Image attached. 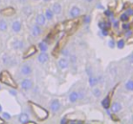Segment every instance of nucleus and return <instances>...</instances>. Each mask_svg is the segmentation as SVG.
<instances>
[{"label": "nucleus", "mask_w": 133, "mask_h": 124, "mask_svg": "<svg viewBox=\"0 0 133 124\" xmlns=\"http://www.w3.org/2000/svg\"><path fill=\"white\" fill-rule=\"evenodd\" d=\"M86 1H87V2H89V3H90V2H92L93 0H86Z\"/></svg>", "instance_id": "nucleus-47"}, {"label": "nucleus", "mask_w": 133, "mask_h": 124, "mask_svg": "<svg viewBox=\"0 0 133 124\" xmlns=\"http://www.w3.org/2000/svg\"><path fill=\"white\" fill-rule=\"evenodd\" d=\"M50 108H51L52 112H57L61 108V103H60V101L58 100H54L51 102V104H50Z\"/></svg>", "instance_id": "nucleus-11"}, {"label": "nucleus", "mask_w": 133, "mask_h": 124, "mask_svg": "<svg viewBox=\"0 0 133 124\" xmlns=\"http://www.w3.org/2000/svg\"><path fill=\"white\" fill-rule=\"evenodd\" d=\"M102 35H104V36H106V35H108V32L106 31V29L102 30Z\"/></svg>", "instance_id": "nucleus-40"}, {"label": "nucleus", "mask_w": 133, "mask_h": 124, "mask_svg": "<svg viewBox=\"0 0 133 124\" xmlns=\"http://www.w3.org/2000/svg\"><path fill=\"white\" fill-rule=\"evenodd\" d=\"M97 83H98V79L95 78V77H93V76H90V79H89L90 86H91V87H94Z\"/></svg>", "instance_id": "nucleus-24"}, {"label": "nucleus", "mask_w": 133, "mask_h": 124, "mask_svg": "<svg viewBox=\"0 0 133 124\" xmlns=\"http://www.w3.org/2000/svg\"><path fill=\"white\" fill-rule=\"evenodd\" d=\"M129 61H130V63H131V64H133V54L132 55H130V59H129Z\"/></svg>", "instance_id": "nucleus-42"}, {"label": "nucleus", "mask_w": 133, "mask_h": 124, "mask_svg": "<svg viewBox=\"0 0 133 124\" xmlns=\"http://www.w3.org/2000/svg\"><path fill=\"white\" fill-rule=\"evenodd\" d=\"M98 25H99V27H100L101 30L107 29V27H108V26H110V25H109V24H107V23H105V22H99Z\"/></svg>", "instance_id": "nucleus-28"}, {"label": "nucleus", "mask_w": 133, "mask_h": 124, "mask_svg": "<svg viewBox=\"0 0 133 124\" xmlns=\"http://www.w3.org/2000/svg\"><path fill=\"white\" fill-rule=\"evenodd\" d=\"M122 28L124 30H129V29H130V25H129V24H123Z\"/></svg>", "instance_id": "nucleus-37"}, {"label": "nucleus", "mask_w": 133, "mask_h": 124, "mask_svg": "<svg viewBox=\"0 0 133 124\" xmlns=\"http://www.w3.org/2000/svg\"><path fill=\"white\" fill-rule=\"evenodd\" d=\"M110 110H111L113 113L119 112V110H121V108H122L121 104L119 102H118V101H115V102L111 103V105H110Z\"/></svg>", "instance_id": "nucleus-13"}, {"label": "nucleus", "mask_w": 133, "mask_h": 124, "mask_svg": "<svg viewBox=\"0 0 133 124\" xmlns=\"http://www.w3.org/2000/svg\"><path fill=\"white\" fill-rule=\"evenodd\" d=\"M67 38H68V37H67V35H64L63 38L60 39L59 42L57 43V44H56V46L54 47V52H53L54 55L56 56L62 50H63V46L65 45V44H66V42H67Z\"/></svg>", "instance_id": "nucleus-3"}, {"label": "nucleus", "mask_w": 133, "mask_h": 124, "mask_svg": "<svg viewBox=\"0 0 133 124\" xmlns=\"http://www.w3.org/2000/svg\"><path fill=\"white\" fill-rule=\"evenodd\" d=\"M7 23L5 22V20L1 19L0 20V31L1 32H5L7 30Z\"/></svg>", "instance_id": "nucleus-23"}, {"label": "nucleus", "mask_w": 133, "mask_h": 124, "mask_svg": "<svg viewBox=\"0 0 133 124\" xmlns=\"http://www.w3.org/2000/svg\"><path fill=\"white\" fill-rule=\"evenodd\" d=\"M0 81H1V82H3L4 84L9 86V87H12L14 89L17 88V83H16V82L14 80L13 76L8 71H2L0 73Z\"/></svg>", "instance_id": "nucleus-2"}, {"label": "nucleus", "mask_w": 133, "mask_h": 124, "mask_svg": "<svg viewBox=\"0 0 133 124\" xmlns=\"http://www.w3.org/2000/svg\"><path fill=\"white\" fill-rule=\"evenodd\" d=\"M49 1H51V0H44V2H49Z\"/></svg>", "instance_id": "nucleus-49"}, {"label": "nucleus", "mask_w": 133, "mask_h": 124, "mask_svg": "<svg viewBox=\"0 0 133 124\" xmlns=\"http://www.w3.org/2000/svg\"><path fill=\"white\" fill-rule=\"evenodd\" d=\"M0 90H1V85H0Z\"/></svg>", "instance_id": "nucleus-51"}, {"label": "nucleus", "mask_w": 133, "mask_h": 124, "mask_svg": "<svg viewBox=\"0 0 133 124\" xmlns=\"http://www.w3.org/2000/svg\"><path fill=\"white\" fill-rule=\"evenodd\" d=\"M29 107L30 110H31L32 113L34 114L35 118H36L38 121H44L48 118L49 116V112L45 110L44 108H43L42 106L36 104V103L33 102V101H29Z\"/></svg>", "instance_id": "nucleus-1"}, {"label": "nucleus", "mask_w": 133, "mask_h": 124, "mask_svg": "<svg viewBox=\"0 0 133 124\" xmlns=\"http://www.w3.org/2000/svg\"><path fill=\"white\" fill-rule=\"evenodd\" d=\"M33 87V82H32L31 79H25L21 82V88L25 91H28V90L32 89Z\"/></svg>", "instance_id": "nucleus-7"}, {"label": "nucleus", "mask_w": 133, "mask_h": 124, "mask_svg": "<svg viewBox=\"0 0 133 124\" xmlns=\"http://www.w3.org/2000/svg\"><path fill=\"white\" fill-rule=\"evenodd\" d=\"M121 21L122 22H128L129 21V15L128 14H122L121 15V17H119Z\"/></svg>", "instance_id": "nucleus-31"}, {"label": "nucleus", "mask_w": 133, "mask_h": 124, "mask_svg": "<svg viewBox=\"0 0 133 124\" xmlns=\"http://www.w3.org/2000/svg\"><path fill=\"white\" fill-rule=\"evenodd\" d=\"M20 73H21V74L24 75V76H28V75H30L32 73L31 65H29L28 63L23 64L21 67V69H20Z\"/></svg>", "instance_id": "nucleus-8"}, {"label": "nucleus", "mask_w": 133, "mask_h": 124, "mask_svg": "<svg viewBox=\"0 0 133 124\" xmlns=\"http://www.w3.org/2000/svg\"><path fill=\"white\" fill-rule=\"evenodd\" d=\"M77 25H78V21H75V20L67 21L66 23L64 24V29L66 30L67 32L72 33V32L76 30V28H77Z\"/></svg>", "instance_id": "nucleus-4"}, {"label": "nucleus", "mask_w": 133, "mask_h": 124, "mask_svg": "<svg viewBox=\"0 0 133 124\" xmlns=\"http://www.w3.org/2000/svg\"><path fill=\"white\" fill-rule=\"evenodd\" d=\"M102 107H103L105 110L107 109H109V107H110V96H107L106 98L103 99V101H102Z\"/></svg>", "instance_id": "nucleus-21"}, {"label": "nucleus", "mask_w": 133, "mask_h": 124, "mask_svg": "<svg viewBox=\"0 0 133 124\" xmlns=\"http://www.w3.org/2000/svg\"><path fill=\"white\" fill-rule=\"evenodd\" d=\"M35 22H36V25L43 26V25H45L46 24V18L44 16V15L43 14H39L36 16L35 17Z\"/></svg>", "instance_id": "nucleus-9"}, {"label": "nucleus", "mask_w": 133, "mask_h": 124, "mask_svg": "<svg viewBox=\"0 0 133 124\" xmlns=\"http://www.w3.org/2000/svg\"><path fill=\"white\" fill-rule=\"evenodd\" d=\"M105 15H106L107 16H112V13L110 12V10H106L105 11Z\"/></svg>", "instance_id": "nucleus-38"}, {"label": "nucleus", "mask_w": 133, "mask_h": 124, "mask_svg": "<svg viewBox=\"0 0 133 124\" xmlns=\"http://www.w3.org/2000/svg\"><path fill=\"white\" fill-rule=\"evenodd\" d=\"M81 14V10L78 6H72V9L70 10V16L72 18H76L79 16V15Z\"/></svg>", "instance_id": "nucleus-17"}, {"label": "nucleus", "mask_w": 133, "mask_h": 124, "mask_svg": "<svg viewBox=\"0 0 133 124\" xmlns=\"http://www.w3.org/2000/svg\"><path fill=\"white\" fill-rule=\"evenodd\" d=\"M24 13H25L26 16H29V15H31V13H32L31 6H25V8H24Z\"/></svg>", "instance_id": "nucleus-32"}, {"label": "nucleus", "mask_w": 133, "mask_h": 124, "mask_svg": "<svg viewBox=\"0 0 133 124\" xmlns=\"http://www.w3.org/2000/svg\"><path fill=\"white\" fill-rule=\"evenodd\" d=\"M58 65L61 69L64 70V69H67L69 67V61L66 59V58H61V59L58 61Z\"/></svg>", "instance_id": "nucleus-15"}, {"label": "nucleus", "mask_w": 133, "mask_h": 124, "mask_svg": "<svg viewBox=\"0 0 133 124\" xmlns=\"http://www.w3.org/2000/svg\"><path fill=\"white\" fill-rule=\"evenodd\" d=\"M113 23H114V26H115V27H117V26H118V21H114Z\"/></svg>", "instance_id": "nucleus-45"}, {"label": "nucleus", "mask_w": 133, "mask_h": 124, "mask_svg": "<svg viewBox=\"0 0 133 124\" xmlns=\"http://www.w3.org/2000/svg\"><path fill=\"white\" fill-rule=\"evenodd\" d=\"M33 1H38V0H33Z\"/></svg>", "instance_id": "nucleus-50"}, {"label": "nucleus", "mask_w": 133, "mask_h": 124, "mask_svg": "<svg viewBox=\"0 0 133 124\" xmlns=\"http://www.w3.org/2000/svg\"><path fill=\"white\" fill-rule=\"evenodd\" d=\"M125 88H126V90H128V91L132 92L133 91V81L129 80L128 82H126V84H125Z\"/></svg>", "instance_id": "nucleus-26"}, {"label": "nucleus", "mask_w": 133, "mask_h": 124, "mask_svg": "<svg viewBox=\"0 0 133 124\" xmlns=\"http://www.w3.org/2000/svg\"><path fill=\"white\" fill-rule=\"evenodd\" d=\"M31 33H32V35L34 37H37L42 34V29H41V26L38 25H33L32 27V30H31Z\"/></svg>", "instance_id": "nucleus-12"}, {"label": "nucleus", "mask_w": 133, "mask_h": 124, "mask_svg": "<svg viewBox=\"0 0 133 124\" xmlns=\"http://www.w3.org/2000/svg\"><path fill=\"white\" fill-rule=\"evenodd\" d=\"M18 121H19L20 123H26L29 121V116H28L27 113H21L19 118H18Z\"/></svg>", "instance_id": "nucleus-20"}, {"label": "nucleus", "mask_w": 133, "mask_h": 124, "mask_svg": "<svg viewBox=\"0 0 133 124\" xmlns=\"http://www.w3.org/2000/svg\"><path fill=\"white\" fill-rule=\"evenodd\" d=\"M37 60H38V62L40 63H43V64H44V63H45L48 62V60H49V55L46 54V52H42L38 55Z\"/></svg>", "instance_id": "nucleus-10"}, {"label": "nucleus", "mask_w": 133, "mask_h": 124, "mask_svg": "<svg viewBox=\"0 0 133 124\" xmlns=\"http://www.w3.org/2000/svg\"><path fill=\"white\" fill-rule=\"evenodd\" d=\"M52 10H53L54 14L55 15H59L62 12V5L59 3H54L52 6Z\"/></svg>", "instance_id": "nucleus-18"}, {"label": "nucleus", "mask_w": 133, "mask_h": 124, "mask_svg": "<svg viewBox=\"0 0 133 124\" xmlns=\"http://www.w3.org/2000/svg\"><path fill=\"white\" fill-rule=\"evenodd\" d=\"M127 14H128L129 16H131V15H133V11L131 9H128V10H127Z\"/></svg>", "instance_id": "nucleus-39"}, {"label": "nucleus", "mask_w": 133, "mask_h": 124, "mask_svg": "<svg viewBox=\"0 0 133 124\" xmlns=\"http://www.w3.org/2000/svg\"><path fill=\"white\" fill-rule=\"evenodd\" d=\"M125 46V42L124 40H122V39H121V40L118 41L117 43V47L119 48V49H122L123 47Z\"/></svg>", "instance_id": "nucleus-30"}, {"label": "nucleus", "mask_w": 133, "mask_h": 124, "mask_svg": "<svg viewBox=\"0 0 133 124\" xmlns=\"http://www.w3.org/2000/svg\"><path fill=\"white\" fill-rule=\"evenodd\" d=\"M89 21H90V17L87 16V17L85 18V23H89Z\"/></svg>", "instance_id": "nucleus-44"}, {"label": "nucleus", "mask_w": 133, "mask_h": 124, "mask_svg": "<svg viewBox=\"0 0 133 124\" xmlns=\"http://www.w3.org/2000/svg\"><path fill=\"white\" fill-rule=\"evenodd\" d=\"M3 62L5 63V64H10L11 63V58L9 57L7 54H5V55L3 56Z\"/></svg>", "instance_id": "nucleus-29"}, {"label": "nucleus", "mask_w": 133, "mask_h": 124, "mask_svg": "<svg viewBox=\"0 0 133 124\" xmlns=\"http://www.w3.org/2000/svg\"><path fill=\"white\" fill-rule=\"evenodd\" d=\"M36 52H37V49H36V47H35V46H34V45L30 46L29 48H27V49L24 52L23 59H27V58L31 57V56H33L34 54H36Z\"/></svg>", "instance_id": "nucleus-6"}, {"label": "nucleus", "mask_w": 133, "mask_h": 124, "mask_svg": "<svg viewBox=\"0 0 133 124\" xmlns=\"http://www.w3.org/2000/svg\"><path fill=\"white\" fill-rule=\"evenodd\" d=\"M16 10L13 6H6L0 10V14L4 16H13L16 15Z\"/></svg>", "instance_id": "nucleus-5"}, {"label": "nucleus", "mask_w": 133, "mask_h": 124, "mask_svg": "<svg viewBox=\"0 0 133 124\" xmlns=\"http://www.w3.org/2000/svg\"><path fill=\"white\" fill-rule=\"evenodd\" d=\"M63 54H64V55H69V51L68 50H63Z\"/></svg>", "instance_id": "nucleus-41"}, {"label": "nucleus", "mask_w": 133, "mask_h": 124, "mask_svg": "<svg viewBox=\"0 0 133 124\" xmlns=\"http://www.w3.org/2000/svg\"><path fill=\"white\" fill-rule=\"evenodd\" d=\"M132 121H133V118H132Z\"/></svg>", "instance_id": "nucleus-52"}, {"label": "nucleus", "mask_w": 133, "mask_h": 124, "mask_svg": "<svg viewBox=\"0 0 133 124\" xmlns=\"http://www.w3.org/2000/svg\"><path fill=\"white\" fill-rule=\"evenodd\" d=\"M68 123H82V121H78V120H70V121H67Z\"/></svg>", "instance_id": "nucleus-35"}, {"label": "nucleus", "mask_w": 133, "mask_h": 124, "mask_svg": "<svg viewBox=\"0 0 133 124\" xmlns=\"http://www.w3.org/2000/svg\"><path fill=\"white\" fill-rule=\"evenodd\" d=\"M39 49L41 50V52H46L48 49V45L45 42H41L39 44Z\"/></svg>", "instance_id": "nucleus-25"}, {"label": "nucleus", "mask_w": 133, "mask_h": 124, "mask_svg": "<svg viewBox=\"0 0 133 124\" xmlns=\"http://www.w3.org/2000/svg\"><path fill=\"white\" fill-rule=\"evenodd\" d=\"M109 46H110V48H114L115 47V42H114V40H110L109 41Z\"/></svg>", "instance_id": "nucleus-34"}, {"label": "nucleus", "mask_w": 133, "mask_h": 124, "mask_svg": "<svg viewBox=\"0 0 133 124\" xmlns=\"http://www.w3.org/2000/svg\"><path fill=\"white\" fill-rule=\"evenodd\" d=\"M27 1L28 0H19V2L21 4H25V3H27Z\"/></svg>", "instance_id": "nucleus-43"}, {"label": "nucleus", "mask_w": 133, "mask_h": 124, "mask_svg": "<svg viewBox=\"0 0 133 124\" xmlns=\"http://www.w3.org/2000/svg\"><path fill=\"white\" fill-rule=\"evenodd\" d=\"M44 16H45L46 20H52L54 18V12L52 9H47L44 13Z\"/></svg>", "instance_id": "nucleus-22"}, {"label": "nucleus", "mask_w": 133, "mask_h": 124, "mask_svg": "<svg viewBox=\"0 0 133 124\" xmlns=\"http://www.w3.org/2000/svg\"><path fill=\"white\" fill-rule=\"evenodd\" d=\"M12 45L15 50H22L24 48V46H25V43L22 40H16L14 41Z\"/></svg>", "instance_id": "nucleus-16"}, {"label": "nucleus", "mask_w": 133, "mask_h": 124, "mask_svg": "<svg viewBox=\"0 0 133 124\" xmlns=\"http://www.w3.org/2000/svg\"><path fill=\"white\" fill-rule=\"evenodd\" d=\"M0 123H4V120L0 118Z\"/></svg>", "instance_id": "nucleus-46"}, {"label": "nucleus", "mask_w": 133, "mask_h": 124, "mask_svg": "<svg viewBox=\"0 0 133 124\" xmlns=\"http://www.w3.org/2000/svg\"><path fill=\"white\" fill-rule=\"evenodd\" d=\"M2 112V106L0 105V112Z\"/></svg>", "instance_id": "nucleus-48"}, {"label": "nucleus", "mask_w": 133, "mask_h": 124, "mask_svg": "<svg viewBox=\"0 0 133 124\" xmlns=\"http://www.w3.org/2000/svg\"><path fill=\"white\" fill-rule=\"evenodd\" d=\"M79 99V93L77 92H72L69 95V100H70L71 102H76Z\"/></svg>", "instance_id": "nucleus-19"}, {"label": "nucleus", "mask_w": 133, "mask_h": 124, "mask_svg": "<svg viewBox=\"0 0 133 124\" xmlns=\"http://www.w3.org/2000/svg\"><path fill=\"white\" fill-rule=\"evenodd\" d=\"M22 29V24L20 21L16 20V21H14L12 24V30L14 33H19Z\"/></svg>", "instance_id": "nucleus-14"}, {"label": "nucleus", "mask_w": 133, "mask_h": 124, "mask_svg": "<svg viewBox=\"0 0 133 124\" xmlns=\"http://www.w3.org/2000/svg\"><path fill=\"white\" fill-rule=\"evenodd\" d=\"M92 93H93V95L96 97V98H99V97L102 95V91H101L99 88H95V89H93Z\"/></svg>", "instance_id": "nucleus-27"}, {"label": "nucleus", "mask_w": 133, "mask_h": 124, "mask_svg": "<svg viewBox=\"0 0 133 124\" xmlns=\"http://www.w3.org/2000/svg\"><path fill=\"white\" fill-rule=\"evenodd\" d=\"M3 118L5 120H10L11 119V115L9 113H7V112H4L3 113Z\"/></svg>", "instance_id": "nucleus-33"}, {"label": "nucleus", "mask_w": 133, "mask_h": 124, "mask_svg": "<svg viewBox=\"0 0 133 124\" xmlns=\"http://www.w3.org/2000/svg\"><path fill=\"white\" fill-rule=\"evenodd\" d=\"M131 35H132V32L130 31V29H129L128 32H127V33L125 34V36H126L127 38H130V37H131Z\"/></svg>", "instance_id": "nucleus-36"}]
</instances>
